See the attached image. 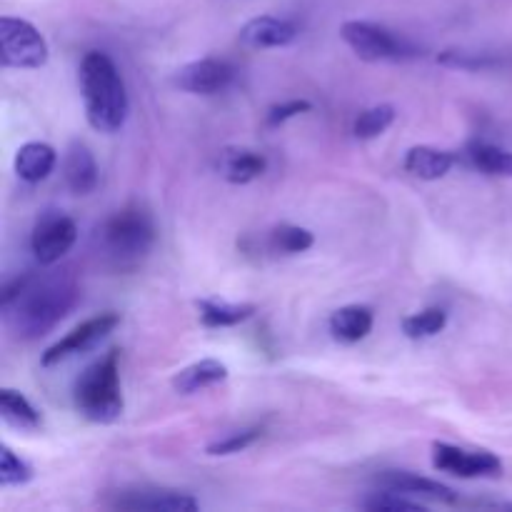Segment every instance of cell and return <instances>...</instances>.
<instances>
[{"label":"cell","mask_w":512,"mask_h":512,"mask_svg":"<svg viewBox=\"0 0 512 512\" xmlns=\"http://www.w3.org/2000/svg\"><path fill=\"white\" fill-rule=\"evenodd\" d=\"M78 295L73 270H55L45 275L23 273L3 288L0 308L15 338L35 340L50 333L75 308Z\"/></svg>","instance_id":"1"},{"label":"cell","mask_w":512,"mask_h":512,"mask_svg":"<svg viewBox=\"0 0 512 512\" xmlns=\"http://www.w3.org/2000/svg\"><path fill=\"white\" fill-rule=\"evenodd\" d=\"M85 118L98 133H115L128 118V90L110 55L100 50L85 53L78 70Z\"/></svg>","instance_id":"2"},{"label":"cell","mask_w":512,"mask_h":512,"mask_svg":"<svg viewBox=\"0 0 512 512\" xmlns=\"http://www.w3.org/2000/svg\"><path fill=\"white\" fill-rule=\"evenodd\" d=\"M98 243L115 268H135L155 243V223L143 205H125L110 215L98 230Z\"/></svg>","instance_id":"3"},{"label":"cell","mask_w":512,"mask_h":512,"mask_svg":"<svg viewBox=\"0 0 512 512\" xmlns=\"http://www.w3.org/2000/svg\"><path fill=\"white\" fill-rule=\"evenodd\" d=\"M73 403L85 420L98 425H110L123 415L118 350H110L83 370V375L75 380Z\"/></svg>","instance_id":"4"},{"label":"cell","mask_w":512,"mask_h":512,"mask_svg":"<svg viewBox=\"0 0 512 512\" xmlns=\"http://www.w3.org/2000/svg\"><path fill=\"white\" fill-rule=\"evenodd\" d=\"M345 43L353 48L360 60L368 63H383V60H405L413 58L415 48L403 38L388 30L385 25L370 23V20H348L340 28Z\"/></svg>","instance_id":"5"},{"label":"cell","mask_w":512,"mask_h":512,"mask_svg":"<svg viewBox=\"0 0 512 512\" xmlns=\"http://www.w3.org/2000/svg\"><path fill=\"white\" fill-rule=\"evenodd\" d=\"M0 63L3 68H43L48 63V43L33 23L23 18H0Z\"/></svg>","instance_id":"6"},{"label":"cell","mask_w":512,"mask_h":512,"mask_svg":"<svg viewBox=\"0 0 512 512\" xmlns=\"http://www.w3.org/2000/svg\"><path fill=\"white\" fill-rule=\"evenodd\" d=\"M78 240V225L60 210H48L35 223L33 235H30V248H33L35 260L45 268L58 263L65 253Z\"/></svg>","instance_id":"7"},{"label":"cell","mask_w":512,"mask_h":512,"mask_svg":"<svg viewBox=\"0 0 512 512\" xmlns=\"http://www.w3.org/2000/svg\"><path fill=\"white\" fill-rule=\"evenodd\" d=\"M118 325H120L118 313L93 315V318H88L85 323H80L78 328L70 330L63 340L50 345V348L43 353V358H40V363H43V368H53V365L63 363V360L73 358V355L88 353V350H93L95 345L103 343V340L108 338Z\"/></svg>","instance_id":"8"},{"label":"cell","mask_w":512,"mask_h":512,"mask_svg":"<svg viewBox=\"0 0 512 512\" xmlns=\"http://www.w3.org/2000/svg\"><path fill=\"white\" fill-rule=\"evenodd\" d=\"M433 465L440 473L455 475V478H498L503 475V460L488 450H463L450 443L433 445Z\"/></svg>","instance_id":"9"},{"label":"cell","mask_w":512,"mask_h":512,"mask_svg":"<svg viewBox=\"0 0 512 512\" xmlns=\"http://www.w3.org/2000/svg\"><path fill=\"white\" fill-rule=\"evenodd\" d=\"M233 65L228 60L220 58H200L193 63L183 65V68L175 73L173 83L180 90L193 95H215L220 90L228 88L233 83Z\"/></svg>","instance_id":"10"},{"label":"cell","mask_w":512,"mask_h":512,"mask_svg":"<svg viewBox=\"0 0 512 512\" xmlns=\"http://www.w3.org/2000/svg\"><path fill=\"white\" fill-rule=\"evenodd\" d=\"M298 38V25L293 20L275 18V15H258L248 20L240 30V43L245 48L263 50V48H283Z\"/></svg>","instance_id":"11"},{"label":"cell","mask_w":512,"mask_h":512,"mask_svg":"<svg viewBox=\"0 0 512 512\" xmlns=\"http://www.w3.org/2000/svg\"><path fill=\"white\" fill-rule=\"evenodd\" d=\"M378 483L380 488L395 490V493L410 495V498H425V500H435V503H448V505L458 503V493H455L453 488L438 483V480L405 473V470H388V473L380 475Z\"/></svg>","instance_id":"12"},{"label":"cell","mask_w":512,"mask_h":512,"mask_svg":"<svg viewBox=\"0 0 512 512\" xmlns=\"http://www.w3.org/2000/svg\"><path fill=\"white\" fill-rule=\"evenodd\" d=\"M120 510H153V512H195L200 508L193 495L175 493V490H135L123 493L115 500Z\"/></svg>","instance_id":"13"},{"label":"cell","mask_w":512,"mask_h":512,"mask_svg":"<svg viewBox=\"0 0 512 512\" xmlns=\"http://www.w3.org/2000/svg\"><path fill=\"white\" fill-rule=\"evenodd\" d=\"M63 173H65V185H68L75 195H88L98 188V163H95L88 145L83 143L70 145L68 153H65Z\"/></svg>","instance_id":"14"},{"label":"cell","mask_w":512,"mask_h":512,"mask_svg":"<svg viewBox=\"0 0 512 512\" xmlns=\"http://www.w3.org/2000/svg\"><path fill=\"white\" fill-rule=\"evenodd\" d=\"M373 310L365 308V305H345V308L335 310L333 315H330V335H333L338 343H345V345H353V343H360V340H365L370 335V330H373Z\"/></svg>","instance_id":"15"},{"label":"cell","mask_w":512,"mask_h":512,"mask_svg":"<svg viewBox=\"0 0 512 512\" xmlns=\"http://www.w3.org/2000/svg\"><path fill=\"white\" fill-rule=\"evenodd\" d=\"M268 168V160L248 148H228L220 155V173L228 183L248 185L258 180Z\"/></svg>","instance_id":"16"},{"label":"cell","mask_w":512,"mask_h":512,"mask_svg":"<svg viewBox=\"0 0 512 512\" xmlns=\"http://www.w3.org/2000/svg\"><path fill=\"white\" fill-rule=\"evenodd\" d=\"M455 155L448 150L430 148V145H415L405 155L403 168L408 170L413 178L420 180H440L453 170Z\"/></svg>","instance_id":"17"},{"label":"cell","mask_w":512,"mask_h":512,"mask_svg":"<svg viewBox=\"0 0 512 512\" xmlns=\"http://www.w3.org/2000/svg\"><path fill=\"white\" fill-rule=\"evenodd\" d=\"M58 163V153L48 143H25L15 155V173L20 180L35 185L48 178Z\"/></svg>","instance_id":"18"},{"label":"cell","mask_w":512,"mask_h":512,"mask_svg":"<svg viewBox=\"0 0 512 512\" xmlns=\"http://www.w3.org/2000/svg\"><path fill=\"white\" fill-rule=\"evenodd\" d=\"M225 378H228V368H225L220 360L205 358V360H198V363L188 365V368H183L180 373H175L173 388L175 393L180 395H193L198 393V390L210 388V385L223 383Z\"/></svg>","instance_id":"19"},{"label":"cell","mask_w":512,"mask_h":512,"mask_svg":"<svg viewBox=\"0 0 512 512\" xmlns=\"http://www.w3.org/2000/svg\"><path fill=\"white\" fill-rule=\"evenodd\" d=\"M198 310L205 328H230V325L248 320L255 313V305L225 303V300H200Z\"/></svg>","instance_id":"20"},{"label":"cell","mask_w":512,"mask_h":512,"mask_svg":"<svg viewBox=\"0 0 512 512\" xmlns=\"http://www.w3.org/2000/svg\"><path fill=\"white\" fill-rule=\"evenodd\" d=\"M0 415L8 425L20 430H38L40 428V413L30 405V400L25 398L18 390L3 388L0 390Z\"/></svg>","instance_id":"21"},{"label":"cell","mask_w":512,"mask_h":512,"mask_svg":"<svg viewBox=\"0 0 512 512\" xmlns=\"http://www.w3.org/2000/svg\"><path fill=\"white\" fill-rule=\"evenodd\" d=\"M468 160L480 173L495 178H512V153L493 143H473L468 148Z\"/></svg>","instance_id":"22"},{"label":"cell","mask_w":512,"mask_h":512,"mask_svg":"<svg viewBox=\"0 0 512 512\" xmlns=\"http://www.w3.org/2000/svg\"><path fill=\"white\" fill-rule=\"evenodd\" d=\"M315 245V235L310 233L308 228H300V225H290L283 223L278 228H273L270 233V248L275 253H283V255H298L305 253Z\"/></svg>","instance_id":"23"},{"label":"cell","mask_w":512,"mask_h":512,"mask_svg":"<svg viewBox=\"0 0 512 512\" xmlns=\"http://www.w3.org/2000/svg\"><path fill=\"white\" fill-rule=\"evenodd\" d=\"M445 325H448V313L443 308H428L415 315H408L403 320V333L410 340H428L443 333Z\"/></svg>","instance_id":"24"},{"label":"cell","mask_w":512,"mask_h":512,"mask_svg":"<svg viewBox=\"0 0 512 512\" xmlns=\"http://www.w3.org/2000/svg\"><path fill=\"white\" fill-rule=\"evenodd\" d=\"M395 123V108L393 105H373V108L363 110L353 123V135L358 140H373L383 135L390 125Z\"/></svg>","instance_id":"25"},{"label":"cell","mask_w":512,"mask_h":512,"mask_svg":"<svg viewBox=\"0 0 512 512\" xmlns=\"http://www.w3.org/2000/svg\"><path fill=\"white\" fill-rule=\"evenodd\" d=\"M30 480H33V468L23 458H18L8 445H3L0 448V485L10 488V485H25Z\"/></svg>","instance_id":"26"},{"label":"cell","mask_w":512,"mask_h":512,"mask_svg":"<svg viewBox=\"0 0 512 512\" xmlns=\"http://www.w3.org/2000/svg\"><path fill=\"white\" fill-rule=\"evenodd\" d=\"M438 63L450 65V68H463V70H483L493 68L498 60L490 58L488 53H465V50H445L438 55Z\"/></svg>","instance_id":"27"},{"label":"cell","mask_w":512,"mask_h":512,"mask_svg":"<svg viewBox=\"0 0 512 512\" xmlns=\"http://www.w3.org/2000/svg\"><path fill=\"white\" fill-rule=\"evenodd\" d=\"M260 435H263V430L260 428L240 430V433H233V435H228V438L210 443L208 455H235V453H240V450L250 448V445L260 438Z\"/></svg>","instance_id":"28"},{"label":"cell","mask_w":512,"mask_h":512,"mask_svg":"<svg viewBox=\"0 0 512 512\" xmlns=\"http://www.w3.org/2000/svg\"><path fill=\"white\" fill-rule=\"evenodd\" d=\"M365 510L373 512H385V510H423V505L408 500L403 493H395V490H385V493H373L363 503Z\"/></svg>","instance_id":"29"},{"label":"cell","mask_w":512,"mask_h":512,"mask_svg":"<svg viewBox=\"0 0 512 512\" xmlns=\"http://www.w3.org/2000/svg\"><path fill=\"white\" fill-rule=\"evenodd\" d=\"M308 110H313V103H310V100H288V103H278L268 110L265 123H268L270 128H278V125L288 123L290 118L308 113Z\"/></svg>","instance_id":"30"}]
</instances>
